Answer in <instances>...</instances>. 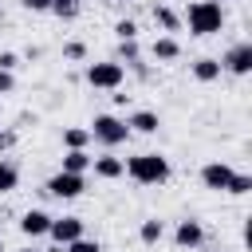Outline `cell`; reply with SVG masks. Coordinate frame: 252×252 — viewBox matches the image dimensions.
Wrapping results in <instances>:
<instances>
[{
    "label": "cell",
    "instance_id": "cell-1",
    "mask_svg": "<svg viewBox=\"0 0 252 252\" xmlns=\"http://www.w3.org/2000/svg\"><path fill=\"white\" fill-rule=\"evenodd\" d=\"M126 173L138 181V185H165L169 181V161L161 154H134L126 161Z\"/></svg>",
    "mask_w": 252,
    "mask_h": 252
},
{
    "label": "cell",
    "instance_id": "cell-2",
    "mask_svg": "<svg viewBox=\"0 0 252 252\" xmlns=\"http://www.w3.org/2000/svg\"><path fill=\"white\" fill-rule=\"evenodd\" d=\"M185 24H189L193 35H217V32L224 28V12H220L217 0H197V4H189Z\"/></svg>",
    "mask_w": 252,
    "mask_h": 252
},
{
    "label": "cell",
    "instance_id": "cell-3",
    "mask_svg": "<svg viewBox=\"0 0 252 252\" xmlns=\"http://www.w3.org/2000/svg\"><path fill=\"white\" fill-rule=\"evenodd\" d=\"M87 83L98 87V91H118L126 83V67L118 59H102V63H91L87 67Z\"/></svg>",
    "mask_w": 252,
    "mask_h": 252
},
{
    "label": "cell",
    "instance_id": "cell-4",
    "mask_svg": "<svg viewBox=\"0 0 252 252\" xmlns=\"http://www.w3.org/2000/svg\"><path fill=\"white\" fill-rule=\"evenodd\" d=\"M91 138H98L102 146H122V142L130 138V130H126V122L114 118V114H94V122H91Z\"/></svg>",
    "mask_w": 252,
    "mask_h": 252
},
{
    "label": "cell",
    "instance_id": "cell-5",
    "mask_svg": "<svg viewBox=\"0 0 252 252\" xmlns=\"http://www.w3.org/2000/svg\"><path fill=\"white\" fill-rule=\"evenodd\" d=\"M83 189H87L83 173H63V169H59V173L47 181V193H51V197H59V201H75Z\"/></svg>",
    "mask_w": 252,
    "mask_h": 252
},
{
    "label": "cell",
    "instance_id": "cell-6",
    "mask_svg": "<svg viewBox=\"0 0 252 252\" xmlns=\"http://www.w3.org/2000/svg\"><path fill=\"white\" fill-rule=\"evenodd\" d=\"M47 236H51L59 248H63V244H71V240H79V236H83V217H51Z\"/></svg>",
    "mask_w": 252,
    "mask_h": 252
},
{
    "label": "cell",
    "instance_id": "cell-7",
    "mask_svg": "<svg viewBox=\"0 0 252 252\" xmlns=\"http://www.w3.org/2000/svg\"><path fill=\"white\" fill-rule=\"evenodd\" d=\"M220 67L232 71V75H248L252 71V43H232L228 55L220 59Z\"/></svg>",
    "mask_w": 252,
    "mask_h": 252
},
{
    "label": "cell",
    "instance_id": "cell-8",
    "mask_svg": "<svg viewBox=\"0 0 252 252\" xmlns=\"http://www.w3.org/2000/svg\"><path fill=\"white\" fill-rule=\"evenodd\" d=\"M232 165H224V161H209L205 169H201V181H205V189H213V193H224L228 189V181H232Z\"/></svg>",
    "mask_w": 252,
    "mask_h": 252
},
{
    "label": "cell",
    "instance_id": "cell-9",
    "mask_svg": "<svg viewBox=\"0 0 252 252\" xmlns=\"http://www.w3.org/2000/svg\"><path fill=\"white\" fill-rule=\"evenodd\" d=\"M47 228H51V217H47L43 209H28V213L20 217V232H24L28 240H35V236H47Z\"/></svg>",
    "mask_w": 252,
    "mask_h": 252
},
{
    "label": "cell",
    "instance_id": "cell-10",
    "mask_svg": "<svg viewBox=\"0 0 252 252\" xmlns=\"http://www.w3.org/2000/svg\"><path fill=\"white\" fill-rule=\"evenodd\" d=\"M173 240H177V248H197L201 240H205V228H201V220H177V228H173Z\"/></svg>",
    "mask_w": 252,
    "mask_h": 252
},
{
    "label": "cell",
    "instance_id": "cell-11",
    "mask_svg": "<svg viewBox=\"0 0 252 252\" xmlns=\"http://www.w3.org/2000/svg\"><path fill=\"white\" fill-rule=\"evenodd\" d=\"M91 169H94V177L114 181V177H122V173H126V161H122V158H114V154H102V158H91Z\"/></svg>",
    "mask_w": 252,
    "mask_h": 252
},
{
    "label": "cell",
    "instance_id": "cell-12",
    "mask_svg": "<svg viewBox=\"0 0 252 252\" xmlns=\"http://www.w3.org/2000/svg\"><path fill=\"white\" fill-rule=\"evenodd\" d=\"M161 122H158V114L154 110H134L130 118H126V130H138V134H154Z\"/></svg>",
    "mask_w": 252,
    "mask_h": 252
},
{
    "label": "cell",
    "instance_id": "cell-13",
    "mask_svg": "<svg viewBox=\"0 0 252 252\" xmlns=\"http://www.w3.org/2000/svg\"><path fill=\"white\" fill-rule=\"evenodd\" d=\"M154 59H161V63H173L177 55H181V43L173 39V35H161V39H154Z\"/></svg>",
    "mask_w": 252,
    "mask_h": 252
},
{
    "label": "cell",
    "instance_id": "cell-14",
    "mask_svg": "<svg viewBox=\"0 0 252 252\" xmlns=\"http://www.w3.org/2000/svg\"><path fill=\"white\" fill-rule=\"evenodd\" d=\"M193 79H197V83H213V79H220V59H209V55L197 59V63H193Z\"/></svg>",
    "mask_w": 252,
    "mask_h": 252
},
{
    "label": "cell",
    "instance_id": "cell-15",
    "mask_svg": "<svg viewBox=\"0 0 252 252\" xmlns=\"http://www.w3.org/2000/svg\"><path fill=\"white\" fill-rule=\"evenodd\" d=\"M91 169V154L87 150H67L63 154V173H87Z\"/></svg>",
    "mask_w": 252,
    "mask_h": 252
},
{
    "label": "cell",
    "instance_id": "cell-16",
    "mask_svg": "<svg viewBox=\"0 0 252 252\" xmlns=\"http://www.w3.org/2000/svg\"><path fill=\"white\" fill-rule=\"evenodd\" d=\"M138 236H142V244H158V240L165 236V224H161L158 217H150V220H142V228H138Z\"/></svg>",
    "mask_w": 252,
    "mask_h": 252
},
{
    "label": "cell",
    "instance_id": "cell-17",
    "mask_svg": "<svg viewBox=\"0 0 252 252\" xmlns=\"http://www.w3.org/2000/svg\"><path fill=\"white\" fill-rule=\"evenodd\" d=\"M87 142H91V130H83V126L63 130V146H67V150H87Z\"/></svg>",
    "mask_w": 252,
    "mask_h": 252
},
{
    "label": "cell",
    "instance_id": "cell-18",
    "mask_svg": "<svg viewBox=\"0 0 252 252\" xmlns=\"http://www.w3.org/2000/svg\"><path fill=\"white\" fill-rule=\"evenodd\" d=\"M20 185V169L12 161H0V193H12Z\"/></svg>",
    "mask_w": 252,
    "mask_h": 252
},
{
    "label": "cell",
    "instance_id": "cell-19",
    "mask_svg": "<svg viewBox=\"0 0 252 252\" xmlns=\"http://www.w3.org/2000/svg\"><path fill=\"white\" fill-rule=\"evenodd\" d=\"M47 12L59 16V20H75V16H79V0H51Z\"/></svg>",
    "mask_w": 252,
    "mask_h": 252
},
{
    "label": "cell",
    "instance_id": "cell-20",
    "mask_svg": "<svg viewBox=\"0 0 252 252\" xmlns=\"http://www.w3.org/2000/svg\"><path fill=\"white\" fill-rule=\"evenodd\" d=\"M154 20H158V24L165 28V32H177V28H181V20H177V12H169L165 4H158V8H154Z\"/></svg>",
    "mask_w": 252,
    "mask_h": 252
},
{
    "label": "cell",
    "instance_id": "cell-21",
    "mask_svg": "<svg viewBox=\"0 0 252 252\" xmlns=\"http://www.w3.org/2000/svg\"><path fill=\"white\" fill-rule=\"evenodd\" d=\"M59 252H102V248H98V240H87V236H79V240H71V244H63Z\"/></svg>",
    "mask_w": 252,
    "mask_h": 252
},
{
    "label": "cell",
    "instance_id": "cell-22",
    "mask_svg": "<svg viewBox=\"0 0 252 252\" xmlns=\"http://www.w3.org/2000/svg\"><path fill=\"white\" fill-rule=\"evenodd\" d=\"M118 59H126V63H134V67H138V63H142V55H138V43H134V39H122V47H118Z\"/></svg>",
    "mask_w": 252,
    "mask_h": 252
},
{
    "label": "cell",
    "instance_id": "cell-23",
    "mask_svg": "<svg viewBox=\"0 0 252 252\" xmlns=\"http://www.w3.org/2000/svg\"><path fill=\"white\" fill-rule=\"evenodd\" d=\"M248 189H252V177H248V173H232V181H228L224 193H236V197H240V193H248Z\"/></svg>",
    "mask_w": 252,
    "mask_h": 252
},
{
    "label": "cell",
    "instance_id": "cell-24",
    "mask_svg": "<svg viewBox=\"0 0 252 252\" xmlns=\"http://www.w3.org/2000/svg\"><path fill=\"white\" fill-rule=\"evenodd\" d=\"M114 32H118V39H138V24L134 20H118Z\"/></svg>",
    "mask_w": 252,
    "mask_h": 252
},
{
    "label": "cell",
    "instance_id": "cell-25",
    "mask_svg": "<svg viewBox=\"0 0 252 252\" xmlns=\"http://www.w3.org/2000/svg\"><path fill=\"white\" fill-rule=\"evenodd\" d=\"M63 55H67V59H75V63H79V59H83V55H87V47H83V43H79V39H75V43H67V47H63Z\"/></svg>",
    "mask_w": 252,
    "mask_h": 252
},
{
    "label": "cell",
    "instance_id": "cell-26",
    "mask_svg": "<svg viewBox=\"0 0 252 252\" xmlns=\"http://www.w3.org/2000/svg\"><path fill=\"white\" fill-rule=\"evenodd\" d=\"M16 63H20V55H16V51H0V71H12Z\"/></svg>",
    "mask_w": 252,
    "mask_h": 252
},
{
    "label": "cell",
    "instance_id": "cell-27",
    "mask_svg": "<svg viewBox=\"0 0 252 252\" xmlns=\"http://www.w3.org/2000/svg\"><path fill=\"white\" fill-rule=\"evenodd\" d=\"M12 87H16L12 71H0V94H12Z\"/></svg>",
    "mask_w": 252,
    "mask_h": 252
},
{
    "label": "cell",
    "instance_id": "cell-28",
    "mask_svg": "<svg viewBox=\"0 0 252 252\" xmlns=\"http://www.w3.org/2000/svg\"><path fill=\"white\" fill-rule=\"evenodd\" d=\"M20 4H24L28 12H47V8H51V0H20Z\"/></svg>",
    "mask_w": 252,
    "mask_h": 252
},
{
    "label": "cell",
    "instance_id": "cell-29",
    "mask_svg": "<svg viewBox=\"0 0 252 252\" xmlns=\"http://www.w3.org/2000/svg\"><path fill=\"white\" fill-rule=\"evenodd\" d=\"M12 146H16V134L4 130V134H0V150H12Z\"/></svg>",
    "mask_w": 252,
    "mask_h": 252
},
{
    "label": "cell",
    "instance_id": "cell-30",
    "mask_svg": "<svg viewBox=\"0 0 252 252\" xmlns=\"http://www.w3.org/2000/svg\"><path fill=\"white\" fill-rule=\"evenodd\" d=\"M0 252H4V240H0Z\"/></svg>",
    "mask_w": 252,
    "mask_h": 252
},
{
    "label": "cell",
    "instance_id": "cell-31",
    "mask_svg": "<svg viewBox=\"0 0 252 252\" xmlns=\"http://www.w3.org/2000/svg\"><path fill=\"white\" fill-rule=\"evenodd\" d=\"M24 252H35V248H24Z\"/></svg>",
    "mask_w": 252,
    "mask_h": 252
}]
</instances>
